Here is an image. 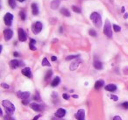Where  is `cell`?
I'll use <instances>...</instances> for the list:
<instances>
[{"instance_id": "cell-43", "label": "cell", "mask_w": 128, "mask_h": 120, "mask_svg": "<svg viewBox=\"0 0 128 120\" xmlns=\"http://www.w3.org/2000/svg\"><path fill=\"white\" fill-rule=\"evenodd\" d=\"M73 97H74V98H78V95H73Z\"/></svg>"}, {"instance_id": "cell-8", "label": "cell", "mask_w": 128, "mask_h": 120, "mask_svg": "<svg viewBox=\"0 0 128 120\" xmlns=\"http://www.w3.org/2000/svg\"><path fill=\"white\" fill-rule=\"evenodd\" d=\"M82 63V60L80 59H76V61H74L73 62L70 64V69L71 71H75L76 69H77V68L79 67V65Z\"/></svg>"}, {"instance_id": "cell-2", "label": "cell", "mask_w": 128, "mask_h": 120, "mask_svg": "<svg viewBox=\"0 0 128 120\" xmlns=\"http://www.w3.org/2000/svg\"><path fill=\"white\" fill-rule=\"evenodd\" d=\"M90 19L92 20V22L94 23V25L96 27L100 28L103 25V22H102V18L100 16V14H98V12H93L90 15Z\"/></svg>"}, {"instance_id": "cell-37", "label": "cell", "mask_w": 128, "mask_h": 120, "mask_svg": "<svg viewBox=\"0 0 128 120\" xmlns=\"http://www.w3.org/2000/svg\"><path fill=\"white\" fill-rule=\"evenodd\" d=\"M113 120H122V118H121L120 116H115L113 118Z\"/></svg>"}, {"instance_id": "cell-14", "label": "cell", "mask_w": 128, "mask_h": 120, "mask_svg": "<svg viewBox=\"0 0 128 120\" xmlns=\"http://www.w3.org/2000/svg\"><path fill=\"white\" fill-rule=\"evenodd\" d=\"M105 90L107 91H110V92H114L117 90V85L113 84V83H110V84L106 85L105 86Z\"/></svg>"}, {"instance_id": "cell-47", "label": "cell", "mask_w": 128, "mask_h": 120, "mask_svg": "<svg viewBox=\"0 0 128 120\" xmlns=\"http://www.w3.org/2000/svg\"><path fill=\"white\" fill-rule=\"evenodd\" d=\"M18 2H24V1H25V0H18Z\"/></svg>"}, {"instance_id": "cell-23", "label": "cell", "mask_w": 128, "mask_h": 120, "mask_svg": "<svg viewBox=\"0 0 128 120\" xmlns=\"http://www.w3.org/2000/svg\"><path fill=\"white\" fill-rule=\"evenodd\" d=\"M42 66H46V67H50L51 66V64L49 63V61H48V60L46 59V58H44L43 59V61H42Z\"/></svg>"}, {"instance_id": "cell-7", "label": "cell", "mask_w": 128, "mask_h": 120, "mask_svg": "<svg viewBox=\"0 0 128 120\" xmlns=\"http://www.w3.org/2000/svg\"><path fill=\"white\" fill-rule=\"evenodd\" d=\"M66 114H67L66 110L63 109V108H60V109H58L56 111H55L54 116L56 117V118H63V117H65V115Z\"/></svg>"}, {"instance_id": "cell-30", "label": "cell", "mask_w": 128, "mask_h": 120, "mask_svg": "<svg viewBox=\"0 0 128 120\" xmlns=\"http://www.w3.org/2000/svg\"><path fill=\"white\" fill-rule=\"evenodd\" d=\"M113 30L115 32H120L121 31V27L118 25H113Z\"/></svg>"}, {"instance_id": "cell-22", "label": "cell", "mask_w": 128, "mask_h": 120, "mask_svg": "<svg viewBox=\"0 0 128 120\" xmlns=\"http://www.w3.org/2000/svg\"><path fill=\"white\" fill-rule=\"evenodd\" d=\"M35 39H31V41H30V44H29V47H30V49L31 50H36V47H35Z\"/></svg>"}, {"instance_id": "cell-4", "label": "cell", "mask_w": 128, "mask_h": 120, "mask_svg": "<svg viewBox=\"0 0 128 120\" xmlns=\"http://www.w3.org/2000/svg\"><path fill=\"white\" fill-rule=\"evenodd\" d=\"M43 28V25L42 23H40V22H36L35 24H34V25H32V32H34V34H38L40 33V32H41V30H42Z\"/></svg>"}, {"instance_id": "cell-17", "label": "cell", "mask_w": 128, "mask_h": 120, "mask_svg": "<svg viewBox=\"0 0 128 120\" xmlns=\"http://www.w3.org/2000/svg\"><path fill=\"white\" fill-rule=\"evenodd\" d=\"M60 0H54L53 2L51 3V8L53 10H56L60 6Z\"/></svg>"}, {"instance_id": "cell-46", "label": "cell", "mask_w": 128, "mask_h": 120, "mask_svg": "<svg viewBox=\"0 0 128 120\" xmlns=\"http://www.w3.org/2000/svg\"><path fill=\"white\" fill-rule=\"evenodd\" d=\"M126 11V9H124V7H122V12H124Z\"/></svg>"}, {"instance_id": "cell-13", "label": "cell", "mask_w": 128, "mask_h": 120, "mask_svg": "<svg viewBox=\"0 0 128 120\" xmlns=\"http://www.w3.org/2000/svg\"><path fill=\"white\" fill-rule=\"evenodd\" d=\"M22 74H23L25 76L28 77V78L32 77V71H31V68H28V67H26V68L22 69Z\"/></svg>"}, {"instance_id": "cell-11", "label": "cell", "mask_w": 128, "mask_h": 120, "mask_svg": "<svg viewBox=\"0 0 128 120\" xmlns=\"http://www.w3.org/2000/svg\"><path fill=\"white\" fill-rule=\"evenodd\" d=\"M4 39H6V40H10V39L12 38L13 36V32L12 30H11V29H6V30H4Z\"/></svg>"}, {"instance_id": "cell-3", "label": "cell", "mask_w": 128, "mask_h": 120, "mask_svg": "<svg viewBox=\"0 0 128 120\" xmlns=\"http://www.w3.org/2000/svg\"><path fill=\"white\" fill-rule=\"evenodd\" d=\"M104 33L107 36L108 38H112V25L108 19L105 21L104 27Z\"/></svg>"}, {"instance_id": "cell-38", "label": "cell", "mask_w": 128, "mask_h": 120, "mask_svg": "<svg viewBox=\"0 0 128 120\" xmlns=\"http://www.w3.org/2000/svg\"><path fill=\"white\" fill-rule=\"evenodd\" d=\"M22 103H23V104H25V105H27V104H29V100L28 99H26V100H23L22 101Z\"/></svg>"}, {"instance_id": "cell-29", "label": "cell", "mask_w": 128, "mask_h": 120, "mask_svg": "<svg viewBox=\"0 0 128 120\" xmlns=\"http://www.w3.org/2000/svg\"><path fill=\"white\" fill-rule=\"evenodd\" d=\"M79 55L77 54V55H70L68 56V57L66 58V61H70V60H73V59H76V58H78Z\"/></svg>"}, {"instance_id": "cell-16", "label": "cell", "mask_w": 128, "mask_h": 120, "mask_svg": "<svg viewBox=\"0 0 128 120\" xmlns=\"http://www.w3.org/2000/svg\"><path fill=\"white\" fill-rule=\"evenodd\" d=\"M104 86V82L103 81V80H98V81L96 82V83H95V89L96 90H99V89H101L102 87Z\"/></svg>"}, {"instance_id": "cell-27", "label": "cell", "mask_w": 128, "mask_h": 120, "mask_svg": "<svg viewBox=\"0 0 128 120\" xmlns=\"http://www.w3.org/2000/svg\"><path fill=\"white\" fill-rule=\"evenodd\" d=\"M34 99L35 101H38V102H40V101H41V98H40V94L38 93H36L35 95H34Z\"/></svg>"}, {"instance_id": "cell-34", "label": "cell", "mask_w": 128, "mask_h": 120, "mask_svg": "<svg viewBox=\"0 0 128 120\" xmlns=\"http://www.w3.org/2000/svg\"><path fill=\"white\" fill-rule=\"evenodd\" d=\"M110 98H112V100H114V101H118V97L117 96H115V95H112V96H110Z\"/></svg>"}, {"instance_id": "cell-18", "label": "cell", "mask_w": 128, "mask_h": 120, "mask_svg": "<svg viewBox=\"0 0 128 120\" xmlns=\"http://www.w3.org/2000/svg\"><path fill=\"white\" fill-rule=\"evenodd\" d=\"M94 67H95V68H96V69L101 70V69H103V63H102L100 61L95 60V61H94Z\"/></svg>"}, {"instance_id": "cell-20", "label": "cell", "mask_w": 128, "mask_h": 120, "mask_svg": "<svg viewBox=\"0 0 128 120\" xmlns=\"http://www.w3.org/2000/svg\"><path fill=\"white\" fill-rule=\"evenodd\" d=\"M32 14L34 15H38L39 14V8H38L37 4H32Z\"/></svg>"}, {"instance_id": "cell-10", "label": "cell", "mask_w": 128, "mask_h": 120, "mask_svg": "<svg viewBox=\"0 0 128 120\" xmlns=\"http://www.w3.org/2000/svg\"><path fill=\"white\" fill-rule=\"evenodd\" d=\"M13 20V15L12 13H6L4 16V23L6 25H12Z\"/></svg>"}, {"instance_id": "cell-40", "label": "cell", "mask_w": 128, "mask_h": 120, "mask_svg": "<svg viewBox=\"0 0 128 120\" xmlns=\"http://www.w3.org/2000/svg\"><path fill=\"white\" fill-rule=\"evenodd\" d=\"M51 60H52L53 61H57V57H56V56H52V57H51Z\"/></svg>"}, {"instance_id": "cell-15", "label": "cell", "mask_w": 128, "mask_h": 120, "mask_svg": "<svg viewBox=\"0 0 128 120\" xmlns=\"http://www.w3.org/2000/svg\"><path fill=\"white\" fill-rule=\"evenodd\" d=\"M10 65H11L12 68H17L18 67L21 66V62L18 61V60H12V61L10 62Z\"/></svg>"}, {"instance_id": "cell-25", "label": "cell", "mask_w": 128, "mask_h": 120, "mask_svg": "<svg viewBox=\"0 0 128 120\" xmlns=\"http://www.w3.org/2000/svg\"><path fill=\"white\" fill-rule=\"evenodd\" d=\"M72 10H73L75 12H76V13H81L82 12V11H81V9L79 7H77V6H72Z\"/></svg>"}, {"instance_id": "cell-42", "label": "cell", "mask_w": 128, "mask_h": 120, "mask_svg": "<svg viewBox=\"0 0 128 120\" xmlns=\"http://www.w3.org/2000/svg\"><path fill=\"white\" fill-rule=\"evenodd\" d=\"M13 54H14V56H16V57H18V56H20L18 53H17V52H14V53H13Z\"/></svg>"}, {"instance_id": "cell-26", "label": "cell", "mask_w": 128, "mask_h": 120, "mask_svg": "<svg viewBox=\"0 0 128 120\" xmlns=\"http://www.w3.org/2000/svg\"><path fill=\"white\" fill-rule=\"evenodd\" d=\"M52 75H53V71L52 70H49V71H48V73H46V75L45 76V80H48V78H50V77L52 76Z\"/></svg>"}, {"instance_id": "cell-41", "label": "cell", "mask_w": 128, "mask_h": 120, "mask_svg": "<svg viewBox=\"0 0 128 120\" xmlns=\"http://www.w3.org/2000/svg\"><path fill=\"white\" fill-rule=\"evenodd\" d=\"M40 115H37V116H36L35 118H34L32 120H38V119H39V118H40Z\"/></svg>"}, {"instance_id": "cell-31", "label": "cell", "mask_w": 128, "mask_h": 120, "mask_svg": "<svg viewBox=\"0 0 128 120\" xmlns=\"http://www.w3.org/2000/svg\"><path fill=\"white\" fill-rule=\"evenodd\" d=\"M20 18H21V19L22 20H26V12L25 11H20Z\"/></svg>"}, {"instance_id": "cell-39", "label": "cell", "mask_w": 128, "mask_h": 120, "mask_svg": "<svg viewBox=\"0 0 128 120\" xmlns=\"http://www.w3.org/2000/svg\"><path fill=\"white\" fill-rule=\"evenodd\" d=\"M124 75H128V67L124 68Z\"/></svg>"}, {"instance_id": "cell-44", "label": "cell", "mask_w": 128, "mask_h": 120, "mask_svg": "<svg viewBox=\"0 0 128 120\" xmlns=\"http://www.w3.org/2000/svg\"><path fill=\"white\" fill-rule=\"evenodd\" d=\"M124 18H128V13H126V14H124Z\"/></svg>"}, {"instance_id": "cell-6", "label": "cell", "mask_w": 128, "mask_h": 120, "mask_svg": "<svg viewBox=\"0 0 128 120\" xmlns=\"http://www.w3.org/2000/svg\"><path fill=\"white\" fill-rule=\"evenodd\" d=\"M75 116L77 120H85V111L84 109L78 110Z\"/></svg>"}, {"instance_id": "cell-35", "label": "cell", "mask_w": 128, "mask_h": 120, "mask_svg": "<svg viewBox=\"0 0 128 120\" xmlns=\"http://www.w3.org/2000/svg\"><path fill=\"white\" fill-rule=\"evenodd\" d=\"M1 86H2V88H4V89H9L10 88L9 85L6 84V83H2V84H1Z\"/></svg>"}, {"instance_id": "cell-12", "label": "cell", "mask_w": 128, "mask_h": 120, "mask_svg": "<svg viewBox=\"0 0 128 120\" xmlns=\"http://www.w3.org/2000/svg\"><path fill=\"white\" fill-rule=\"evenodd\" d=\"M30 95H31L30 92H28V91H26V92L18 91V97H20V98H21L22 100H26V99H28Z\"/></svg>"}, {"instance_id": "cell-24", "label": "cell", "mask_w": 128, "mask_h": 120, "mask_svg": "<svg viewBox=\"0 0 128 120\" xmlns=\"http://www.w3.org/2000/svg\"><path fill=\"white\" fill-rule=\"evenodd\" d=\"M9 4L12 9L16 8V1L15 0H9Z\"/></svg>"}, {"instance_id": "cell-36", "label": "cell", "mask_w": 128, "mask_h": 120, "mask_svg": "<svg viewBox=\"0 0 128 120\" xmlns=\"http://www.w3.org/2000/svg\"><path fill=\"white\" fill-rule=\"evenodd\" d=\"M62 97H63L64 99H66V100H68V99H70V96L67 95V94H65V93H64L63 95H62Z\"/></svg>"}, {"instance_id": "cell-45", "label": "cell", "mask_w": 128, "mask_h": 120, "mask_svg": "<svg viewBox=\"0 0 128 120\" xmlns=\"http://www.w3.org/2000/svg\"><path fill=\"white\" fill-rule=\"evenodd\" d=\"M0 115H2L3 116V110L2 109H0Z\"/></svg>"}, {"instance_id": "cell-1", "label": "cell", "mask_w": 128, "mask_h": 120, "mask_svg": "<svg viewBox=\"0 0 128 120\" xmlns=\"http://www.w3.org/2000/svg\"><path fill=\"white\" fill-rule=\"evenodd\" d=\"M2 105L4 106V109H6V113H7V115H10V116H12V115L14 113L15 110H16L15 105L9 100H4L2 102Z\"/></svg>"}, {"instance_id": "cell-9", "label": "cell", "mask_w": 128, "mask_h": 120, "mask_svg": "<svg viewBox=\"0 0 128 120\" xmlns=\"http://www.w3.org/2000/svg\"><path fill=\"white\" fill-rule=\"evenodd\" d=\"M31 108H32L34 111H38V112H40V111H44V106L41 105V104H37V103H32V104H31Z\"/></svg>"}, {"instance_id": "cell-32", "label": "cell", "mask_w": 128, "mask_h": 120, "mask_svg": "<svg viewBox=\"0 0 128 120\" xmlns=\"http://www.w3.org/2000/svg\"><path fill=\"white\" fill-rule=\"evenodd\" d=\"M4 120H15V119L12 116H10V115H6L4 118Z\"/></svg>"}, {"instance_id": "cell-28", "label": "cell", "mask_w": 128, "mask_h": 120, "mask_svg": "<svg viewBox=\"0 0 128 120\" xmlns=\"http://www.w3.org/2000/svg\"><path fill=\"white\" fill-rule=\"evenodd\" d=\"M90 35L92 36V37H96V32L95 30H93V29H90L89 32Z\"/></svg>"}, {"instance_id": "cell-21", "label": "cell", "mask_w": 128, "mask_h": 120, "mask_svg": "<svg viewBox=\"0 0 128 120\" xmlns=\"http://www.w3.org/2000/svg\"><path fill=\"white\" fill-rule=\"evenodd\" d=\"M60 14L66 17H70V11L68 9H66V8H62L60 10Z\"/></svg>"}, {"instance_id": "cell-33", "label": "cell", "mask_w": 128, "mask_h": 120, "mask_svg": "<svg viewBox=\"0 0 128 120\" xmlns=\"http://www.w3.org/2000/svg\"><path fill=\"white\" fill-rule=\"evenodd\" d=\"M121 106H122V107H124V109H128V102L123 103V104H121Z\"/></svg>"}, {"instance_id": "cell-19", "label": "cell", "mask_w": 128, "mask_h": 120, "mask_svg": "<svg viewBox=\"0 0 128 120\" xmlns=\"http://www.w3.org/2000/svg\"><path fill=\"white\" fill-rule=\"evenodd\" d=\"M60 78L59 76H56L53 80L51 85H52V87H56V86H58V85L60 84Z\"/></svg>"}, {"instance_id": "cell-5", "label": "cell", "mask_w": 128, "mask_h": 120, "mask_svg": "<svg viewBox=\"0 0 128 120\" xmlns=\"http://www.w3.org/2000/svg\"><path fill=\"white\" fill-rule=\"evenodd\" d=\"M18 39H20V41H22V42H25L27 39L26 32L22 28L18 29Z\"/></svg>"}]
</instances>
